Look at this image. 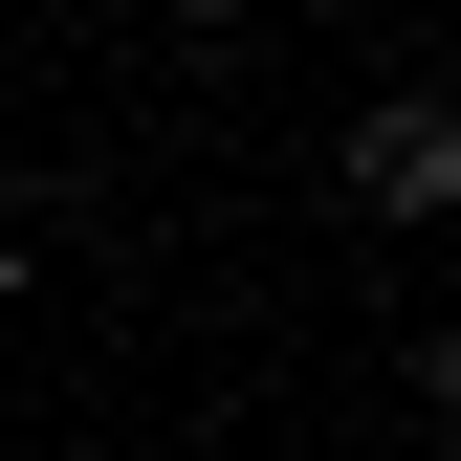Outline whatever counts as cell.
I'll return each mask as SVG.
<instances>
[{"label":"cell","instance_id":"6da1fadb","mask_svg":"<svg viewBox=\"0 0 461 461\" xmlns=\"http://www.w3.org/2000/svg\"><path fill=\"white\" fill-rule=\"evenodd\" d=\"M330 176H352V220H461V110L439 88H374Z\"/></svg>","mask_w":461,"mask_h":461},{"label":"cell","instance_id":"3957f363","mask_svg":"<svg viewBox=\"0 0 461 461\" xmlns=\"http://www.w3.org/2000/svg\"><path fill=\"white\" fill-rule=\"evenodd\" d=\"M418 418H461V330H418Z\"/></svg>","mask_w":461,"mask_h":461},{"label":"cell","instance_id":"7a4b0ae2","mask_svg":"<svg viewBox=\"0 0 461 461\" xmlns=\"http://www.w3.org/2000/svg\"><path fill=\"white\" fill-rule=\"evenodd\" d=\"M0 67H23V44H0ZM23 220H44V176H23V154H0V264H23Z\"/></svg>","mask_w":461,"mask_h":461},{"label":"cell","instance_id":"277c9868","mask_svg":"<svg viewBox=\"0 0 461 461\" xmlns=\"http://www.w3.org/2000/svg\"><path fill=\"white\" fill-rule=\"evenodd\" d=\"M176 23H242V0H176Z\"/></svg>","mask_w":461,"mask_h":461}]
</instances>
